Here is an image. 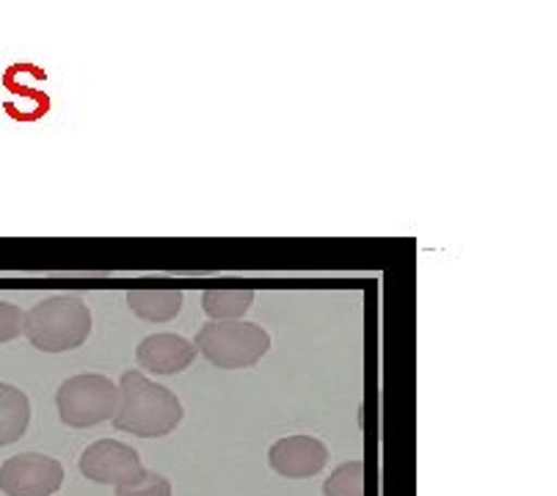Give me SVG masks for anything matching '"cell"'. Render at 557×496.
Returning <instances> with one entry per match:
<instances>
[{
	"instance_id": "10",
	"label": "cell",
	"mask_w": 557,
	"mask_h": 496,
	"mask_svg": "<svg viewBox=\"0 0 557 496\" xmlns=\"http://www.w3.org/2000/svg\"><path fill=\"white\" fill-rule=\"evenodd\" d=\"M127 303L133 314L147 323H169L183 309V293L180 289H131Z\"/></svg>"
},
{
	"instance_id": "5",
	"label": "cell",
	"mask_w": 557,
	"mask_h": 496,
	"mask_svg": "<svg viewBox=\"0 0 557 496\" xmlns=\"http://www.w3.org/2000/svg\"><path fill=\"white\" fill-rule=\"evenodd\" d=\"M64 485V467L42 452L14 455L0 467V491L7 496H53Z\"/></svg>"
},
{
	"instance_id": "14",
	"label": "cell",
	"mask_w": 557,
	"mask_h": 496,
	"mask_svg": "<svg viewBox=\"0 0 557 496\" xmlns=\"http://www.w3.org/2000/svg\"><path fill=\"white\" fill-rule=\"evenodd\" d=\"M23 318L25 312L17 307V303L0 301V345L12 343L23 334Z\"/></svg>"
},
{
	"instance_id": "9",
	"label": "cell",
	"mask_w": 557,
	"mask_h": 496,
	"mask_svg": "<svg viewBox=\"0 0 557 496\" xmlns=\"http://www.w3.org/2000/svg\"><path fill=\"white\" fill-rule=\"evenodd\" d=\"M30 400L23 389L0 381V447L20 442L28 431Z\"/></svg>"
},
{
	"instance_id": "13",
	"label": "cell",
	"mask_w": 557,
	"mask_h": 496,
	"mask_svg": "<svg viewBox=\"0 0 557 496\" xmlns=\"http://www.w3.org/2000/svg\"><path fill=\"white\" fill-rule=\"evenodd\" d=\"M116 496H172V483L158 472H144L127 485H116Z\"/></svg>"
},
{
	"instance_id": "11",
	"label": "cell",
	"mask_w": 557,
	"mask_h": 496,
	"mask_svg": "<svg viewBox=\"0 0 557 496\" xmlns=\"http://www.w3.org/2000/svg\"><path fill=\"white\" fill-rule=\"evenodd\" d=\"M251 301H255L251 289H208L202 296V309L210 323H224V320L244 318Z\"/></svg>"
},
{
	"instance_id": "1",
	"label": "cell",
	"mask_w": 557,
	"mask_h": 496,
	"mask_svg": "<svg viewBox=\"0 0 557 496\" xmlns=\"http://www.w3.org/2000/svg\"><path fill=\"white\" fill-rule=\"evenodd\" d=\"M111 422L131 436L161 438L183 422V402L172 389L131 370L119 381V408Z\"/></svg>"
},
{
	"instance_id": "3",
	"label": "cell",
	"mask_w": 557,
	"mask_h": 496,
	"mask_svg": "<svg viewBox=\"0 0 557 496\" xmlns=\"http://www.w3.org/2000/svg\"><path fill=\"white\" fill-rule=\"evenodd\" d=\"M194 348L219 370H246L268 354L271 337L262 325L249 320H224L196 331Z\"/></svg>"
},
{
	"instance_id": "12",
	"label": "cell",
	"mask_w": 557,
	"mask_h": 496,
	"mask_svg": "<svg viewBox=\"0 0 557 496\" xmlns=\"http://www.w3.org/2000/svg\"><path fill=\"white\" fill-rule=\"evenodd\" d=\"M323 496H364V463L348 461L334 469L323 485Z\"/></svg>"
},
{
	"instance_id": "8",
	"label": "cell",
	"mask_w": 557,
	"mask_h": 496,
	"mask_svg": "<svg viewBox=\"0 0 557 496\" xmlns=\"http://www.w3.org/2000/svg\"><path fill=\"white\" fill-rule=\"evenodd\" d=\"M196 354L194 343L180 334H152V337L141 339L136 348L138 367L154 375H180L194 364Z\"/></svg>"
},
{
	"instance_id": "4",
	"label": "cell",
	"mask_w": 557,
	"mask_h": 496,
	"mask_svg": "<svg viewBox=\"0 0 557 496\" xmlns=\"http://www.w3.org/2000/svg\"><path fill=\"white\" fill-rule=\"evenodd\" d=\"M55 406L64 425L81 427V431L95 427L113 420L119 408V386L97 372L72 375L55 392Z\"/></svg>"
},
{
	"instance_id": "2",
	"label": "cell",
	"mask_w": 557,
	"mask_h": 496,
	"mask_svg": "<svg viewBox=\"0 0 557 496\" xmlns=\"http://www.w3.org/2000/svg\"><path fill=\"white\" fill-rule=\"evenodd\" d=\"M23 334L28 343L42 354H64L75 350L89 339L91 312L84 296L77 293H61L36 303L25 312Z\"/></svg>"
},
{
	"instance_id": "6",
	"label": "cell",
	"mask_w": 557,
	"mask_h": 496,
	"mask_svg": "<svg viewBox=\"0 0 557 496\" xmlns=\"http://www.w3.org/2000/svg\"><path fill=\"white\" fill-rule=\"evenodd\" d=\"M147 472L138 452L116 438H102L81 455V474L91 483L127 485Z\"/></svg>"
},
{
	"instance_id": "7",
	"label": "cell",
	"mask_w": 557,
	"mask_h": 496,
	"mask_svg": "<svg viewBox=\"0 0 557 496\" xmlns=\"http://www.w3.org/2000/svg\"><path fill=\"white\" fill-rule=\"evenodd\" d=\"M268 463L287 480H304L321 474L329 463V447L314 436L278 438L268 452Z\"/></svg>"
}]
</instances>
